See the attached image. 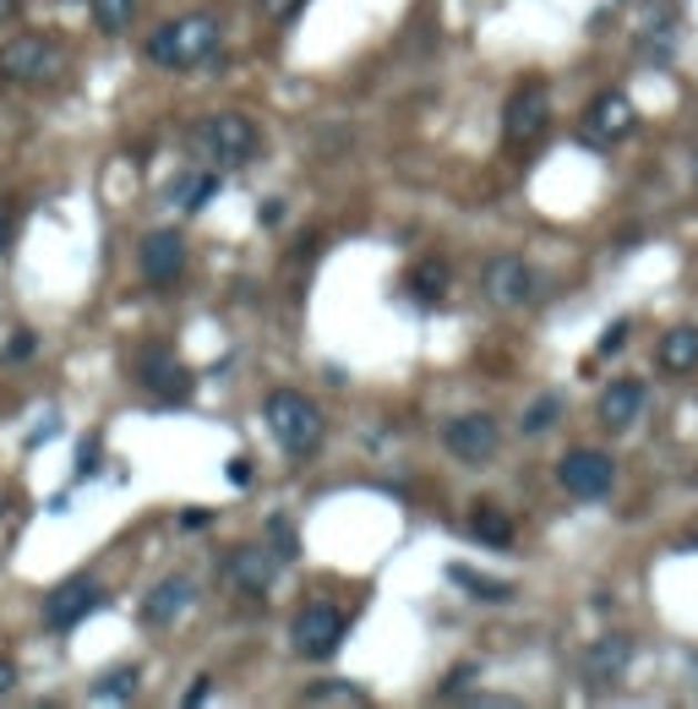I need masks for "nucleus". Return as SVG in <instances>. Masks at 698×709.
<instances>
[{"label":"nucleus","mask_w":698,"mask_h":709,"mask_svg":"<svg viewBox=\"0 0 698 709\" xmlns=\"http://www.w3.org/2000/svg\"><path fill=\"white\" fill-rule=\"evenodd\" d=\"M33 350H39V333H28V327H22V333H11V338L0 344V366H22Z\"/></svg>","instance_id":"cd10ccee"},{"label":"nucleus","mask_w":698,"mask_h":709,"mask_svg":"<svg viewBox=\"0 0 698 709\" xmlns=\"http://www.w3.org/2000/svg\"><path fill=\"white\" fill-rule=\"evenodd\" d=\"M6 246H11V213L0 207V252H6Z\"/></svg>","instance_id":"e433bc0d"},{"label":"nucleus","mask_w":698,"mask_h":709,"mask_svg":"<svg viewBox=\"0 0 698 709\" xmlns=\"http://www.w3.org/2000/svg\"><path fill=\"white\" fill-rule=\"evenodd\" d=\"M77 475H82V480L99 475V437H82V443H77Z\"/></svg>","instance_id":"c756f323"},{"label":"nucleus","mask_w":698,"mask_h":709,"mask_svg":"<svg viewBox=\"0 0 698 709\" xmlns=\"http://www.w3.org/2000/svg\"><path fill=\"white\" fill-rule=\"evenodd\" d=\"M213 55H219V22L208 11L175 17V22L153 28V39H148V61L164 65V71H191V65L213 61Z\"/></svg>","instance_id":"f03ea898"},{"label":"nucleus","mask_w":698,"mask_h":709,"mask_svg":"<svg viewBox=\"0 0 698 709\" xmlns=\"http://www.w3.org/2000/svg\"><path fill=\"white\" fill-rule=\"evenodd\" d=\"M267 540H273V557L279 563H295L301 557V540H295V524L290 518H267Z\"/></svg>","instance_id":"bb28decb"},{"label":"nucleus","mask_w":698,"mask_h":709,"mask_svg":"<svg viewBox=\"0 0 698 709\" xmlns=\"http://www.w3.org/2000/svg\"><path fill=\"white\" fill-rule=\"evenodd\" d=\"M447 284H453V273H447V262H437V257H421L415 267H409V278H404V290H409L421 306L447 301Z\"/></svg>","instance_id":"6ab92c4d"},{"label":"nucleus","mask_w":698,"mask_h":709,"mask_svg":"<svg viewBox=\"0 0 698 709\" xmlns=\"http://www.w3.org/2000/svg\"><path fill=\"white\" fill-rule=\"evenodd\" d=\"M142 278L153 284V290H164V284H175L181 273H186V235L181 230H153V235H142Z\"/></svg>","instance_id":"9d476101"},{"label":"nucleus","mask_w":698,"mask_h":709,"mask_svg":"<svg viewBox=\"0 0 698 709\" xmlns=\"http://www.w3.org/2000/svg\"><path fill=\"white\" fill-rule=\"evenodd\" d=\"M17 11H22V0H0V22H11Z\"/></svg>","instance_id":"4c0bfd02"},{"label":"nucleus","mask_w":698,"mask_h":709,"mask_svg":"<svg viewBox=\"0 0 698 709\" xmlns=\"http://www.w3.org/2000/svg\"><path fill=\"white\" fill-rule=\"evenodd\" d=\"M208 693H213V677H196V682L186 688V699H181V705H202Z\"/></svg>","instance_id":"473e14b6"},{"label":"nucleus","mask_w":698,"mask_h":709,"mask_svg":"<svg viewBox=\"0 0 698 709\" xmlns=\"http://www.w3.org/2000/svg\"><path fill=\"white\" fill-rule=\"evenodd\" d=\"M688 551H698V535H688Z\"/></svg>","instance_id":"58836bf2"},{"label":"nucleus","mask_w":698,"mask_h":709,"mask_svg":"<svg viewBox=\"0 0 698 709\" xmlns=\"http://www.w3.org/2000/svg\"><path fill=\"white\" fill-rule=\"evenodd\" d=\"M88 6H93V28L104 33H127L136 22V0H88Z\"/></svg>","instance_id":"393cba45"},{"label":"nucleus","mask_w":698,"mask_h":709,"mask_svg":"<svg viewBox=\"0 0 698 709\" xmlns=\"http://www.w3.org/2000/svg\"><path fill=\"white\" fill-rule=\"evenodd\" d=\"M295 11H301V0H262V17H273V22H284Z\"/></svg>","instance_id":"2f4dec72"},{"label":"nucleus","mask_w":698,"mask_h":709,"mask_svg":"<svg viewBox=\"0 0 698 709\" xmlns=\"http://www.w3.org/2000/svg\"><path fill=\"white\" fill-rule=\"evenodd\" d=\"M443 448L458 458V464H492L497 448H503V426L492 421V415H458V421H447L443 426Z\"/></svg>","instance_id":"6e6552de"},{"label":"nucleus","mask_w":698,"mask_h":709,"mask_svg":"<svg viewBox=\"0 0 698 709\" xmlns=\"http://www.w3.org/2000/svg\"><path fill=\"white\" fill-rule=\"evenodd\" d=\"M262 421H267L273 443L290 453V458H312V453L322 448V437H327L322 409L306 393H295V387H273L267 404H262Z\"/></svg>","instance_id":"f257e3e1"},{"label":"nucleus","mask_w":698,"mask_h":709,"mask_svg":"<svg viewBox=\"0 0 698 709\" xmlns=\"http://www.w3.org/2000/svg\"><path fill=\"white\" fill-rule=\"evenodd\" d=\"M546 131H552V88H546L540 77H529V82L513 88L508 104H503V142H508L513 153H524V148H535Z\"/></svg>","instance_id":"20e7f679"},{"label":"nucleus","mask_w":698,"mask_h":709,"mask_svg":"<svg viewBox=\"0 0 698 709\" xmlns=\"http://www.w3.org/2000/svg\"><path fill=\"white\" fill-rule=\"evenodd\" d=\"M628 666H634V639H628V634H606V639H595L589 655H584L589 682H617Z\"/></svg>","instance_id":"f3484780"},{"label":"nucleus","mask_w":698,"mask_h":709,"mask_svg":"<svg viewBox=\"0 0 698 709\" xmlns=\"http://www.w3.org/2000/svg\"><path fill=\"white\" fill-rule=\"evenodd\" d=\"M306 705H366V688H350V682H322L301 693Z\"/></svg>","instance_id":"a878e982"},{"label":"nucleus","mask_w":698,"mask_h":709,"mask_svg":"<svg viewBox=\"0 0 698 709\" xmlns=\"http://www.w3.org/2000/svg\"><path fill=\"white\" fill-rule=\"evenodd\" d=\"M230 480L235 486H252V458H230Z\"/></svg>","instance_id":"72a5a7b5"},{"label":"nucleus","mask_w":698,"mask_h":709,"mask_svg":"<svg viewBox=\"0 0 698 709\" xmlns=\"http://www.w3.org/2000/svg\"><path fill=\"white\" fill-rule=\"evenodd\" d=\"M61 71H65V50L55 39H44V33H17V39L0 44V77L6 82L33 88V82H55Z\"/></svg>","instance_id":"39448f33"},{"label":"nucleus","mask_w":698,"mask_h":709,"mask_svg":"<svg viewBox=\"0 0 698 709\" xmlns=\"http://www.w3.org/2000/svg\"><path fill=\"white\" fill-rule=\"evenodd\" d=\"M486 295H492V306L518 312V306H529L540 295V273L524 257H492L486 262Z\"/></svg>","instance_id":"1a4fd4ad"},{"label":"nucleus","mask_w":698,"mask_h":709,"mask_svg":"<svg viewBox=\"0 0 698 709\" xmlns=\"http://www.w3.org/2000/svg\"><path fill=\"white\" fill-rule=\"evenodd\" d=\"M104 606V589L93 579H71V584H61L50 600H44V628L50 634H71L82 617H93Z\"/></svg>","instance_id":"ddd939ff"},{"label":"nucleus","mask_w":698,"mask_h":709,"mask_svg":"<svg viewBox=\"0 0 698 709\" xmlns=\"http://www.w3.org/2000/svg\"><path fill=\"white\" fill-rule=\"evenodd\" d=\"M136 383L148 387L153 398H186V393H191V372L175 361V350H170V344H148V350L136 355Z\"/></svg>","instance_id":"f8f14e48"},{"label":"nucleus","mask_w":698,"mask_h":709,"mask_svg":"<svg viewBox=\"0 0 698 709\" xmlns=\"http://www.w3.org/2000/svg\"><path fill=\"white\" fill-rule=\"evenodd\" d=\"M475 677H480V666H475V660H464V666H453V671H447V682H443V688H437V699H458V693H464V688H469Z\"/></svg>","instance_id":"c85d7f7f"},{"label":"nucleus","mask_w":698,"mask_h":709,"mask_svg":"<svg viewBox=\"0 0 698 709\" xmlns=\"http://www.w3.org/2000/svg\"><path fill=\"white\" fill-rule=\"evenodd\" d=\"M655 366H660L666 377H688V372H698V327H671V333H660V344H655Z\"/></svg>","instance_id":"a211bd4d"},{"label":"nucleus","mask_w":698,"mask_h":709,"mask_svg":"<svg viewBox=\"0 0 698 709\" xmlns=\"http://www.w3.org/2000/svg\"><path fill=\"white\" fill-rule=\"evenodd\" d=\"M694 181H698V153H694Z\"/></svg>","instance_id":"ea45409f"},{"label":"nucleus","mask_w":698,"mask_h":709,"mask_svg":"<svg viewBox=\"0 0 698 709\" xmlns=\"http://www.w3.org/2000/svg\"><path fill=\"white\" fill-rule=\"evenodd\" d=\"M136 682H142V671H136V666L104 671V677L93 682V705H127V699H136Z\"/></svg>","instance_id":"5701e85b"},{"label":"nucleus","mask_w":698,"mask_h":709,"mask_svg":"<svg viewBox=\"0 0 698 709\" xmlns=\"http://www.w3.org/2000/svg\"><path fill=\"white\" fill-rule=\"evenodd\" d=\"M213 196H219V175H213V170H202V175H181V181L170 186V202H181L186 213L208 207Z\"/></svg>","instance_id":"4be33fe9"},{"label":"nucleus","mask_w":698,"mask_h":709,"mask_svg":"<svg viewBox=\"0 0 698 709\" xmlns=\"http://www.w3.org/2000/svg\"><path fill=\"white\" fill-rule=\"evenodd\" d=\"M224 579L235 584L241 595H267L273 579H279V557H273V546H235V551L224 557Z\"/></svg>","instance_id":"4468645a"},{"label":"nucleus","mask_w":698,"mask_h":709,"mask_svg":"<svg viewBox=\"0 0 698 709\" xmlns=\"http://www.w3.org/2000/svg\"><path fill=\"white\" fill-rule=\"evenodd\" d=\"M344 634H350V622H344V611H338V606H327V600L301 606V611H295V622H290V645H295L301 660H333L338 645H344Z\"/></svg>","instance_id":"423d86ee"},{"label":"nucleus","mask_w":698,"mask_h":709,"mask_svg":"<svg viewBox=\"0 0 698 709\" xmlns=\"http://www.w3.org/2000/svg\"><path fill=\"white\" fill-rule=\"evenodd\" d=\"M628 344V323H611L606 333H600V344H595V355H617Z\"/></svg>","instance_id":"7c9ffc66"},{"label":"nucleus","mask_w":698,"mask_h":709,"mask_svg":"<svg viewBox=\"0 0 698 709\" xmlns=\"http://www.w3.org/2000/svg\"><path fill=\"white\" fill-rule=\"evenodd\" d=\"M208 508H191V514H181V529H202V524H208Z\"/></svg>","instance_id":"c9c22d12"},{"label":"nucleus","mask_w":698,"mask_h":709,"mask_svg":"<svg viewBox=\"0 0 698 709\" xmlns=\"http://www.w3.org/2000/svg\"><path fill=\"white\" fill-rule=\"evenodd\" d=\"M557 480H563L568 497L595 503V497H611V486H617V464H611V453H600V448H573V453L557 458Z\"/></svg>","instance_id":"0eeeda50"},{"label":"nucleus","mask_w":698,"mask_h":709,"mask_svg":"<svg viewBox=\"0 0 698 709\" xmlns=\"http://www.w3.org/2000/svg\"><path fill=\"white\" fill-rule=\"evenodd\" d=\"M469 535H475L480 546L508 551V546H513V518L503 514V508H492V503H475V514H469Z\"/></svg>","instance_id":"412c9836"},{"label":"nucleus","mask_w":698,"mask_h":709,"mask_svg":"<svg viewBox=\"0 0 698 709\" xmlns=\"http://www.w3.org/2000/svg\"><path fill=\"white\" fill-rule=\"evenodd\" d=\"M191 600H196V584H191L186 574H170L164 584H153V595L142 600V622H148V628H170Z\"/></svg>","instance_id":"2eb2a0df"},{"label":"nucleus","mask_w":698,"mask_h":709,"mask_svg":"<svg viewBox=\"0 0 698 709\" xmlns=\"http://www.w3.org/2000/svg\"><path fill=\"white\" fill-rule=\"evenodd\" d=\"M634 126H638L634 99L617 93V88L595 93V104L584 110V136H589V142H623V136H634Z\"/></svg>","instance_id":"9b49d317"},{"label":"nucleus","mask_w":698,"mask_h":709,"mask_svg":"<svg viewBox=\"0 0 698 709\" xmlns=\"http://www.w3.org/2000/svg\"><path fill=\"white\" fill-rule=\"evenodd\" d=\"M11 688H17V666H11V660H0V699H6Z\"/></svg>","instance_id":"f704fd0d"},{"label":"nucleus","mask_w":698,"mask_h":709,"mask_svg":"<svg viewBox=\"0 0 698 709\" xmlns=\"http://www.w3.org/2000/svg\"><path fill=\"white\" fill-rule=\"evenodd\" d=\"M191 148H196L202 159H213L219 170H241V164H252V153H256L252 115H241V110H219V115H208L202 126L191 131Z\"/></svg>","instance_id":"7ed1b4c3"},{"label":"nucleus","mask_w":698,"mask_h":709,"mask_svg":"<svg viewBox=\"0 0 698 709\" xmlns=\"http://www.w3.org/2000/svg\"><path fill=\"white\" fill-rule=\"evenodd\" d=\"M638 409H644V383H634V377L611 383L606 393H600V404H595V415H600L606 432H628V426L638 421Z\"/></svg>","instance_id":"dca6fc26"},{"label":"nucleus","mask_w":698,"mask_h":709,"mask_svg":"<svg viewBox=\"0 0 698 709\" xmlns=\"http://www.w3.org/2000/svg\"><path fill=\"white\" fill-rule=\"evenodd\" d=\"M447 584L469 589V595H475V600H486V606H503V600H513V584L508 579L475 574V568H464V563H447Z\"/></svg>","instance_id":"aec40b11"},{"label":"nucleus","mask_w":698,"mask_h":709,"mask_svg":"<svg viewBox=\"0 0 698 709\" xmlns=\"http://www.w3.org/2000/svg\"><path fill=\"white\" fill-rule=\"evenodd\" d=\"M557 415H563V393H540V398L524 409V421H518V426H524V437H540V432H552V426H557Z\"/></svg>","instance_id":"b1692460"}]
</instances>
